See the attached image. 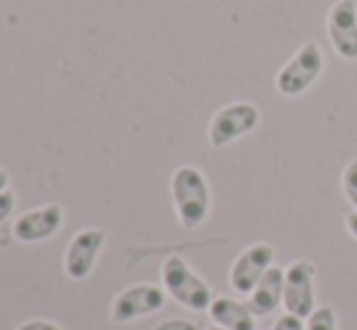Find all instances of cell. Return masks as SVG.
Here are the masks:
<instances>
[{
  "label": "cell",
  "instance_id": "obj_13",
  "mask_svg": "<svg viewBox=\"0 0 357 330\" xmlns=\"http://www.w3.org/2000/svg\"><path fill=\"white\" fill-rule=\"evenodd\" d=\"M306 330H338L335 328V311L331 306H321L306 318Z\"/></svg>",
  "mask_w": 357,
  "mask_h": 330
},
{
  "label": "cell",
  "instance_id": "obj_17",
  "mask_svg": "<svg viewBox=\"0 0 357 330\" xmlns=\"http://www.w3.org/2000/svg\"><path fill=\"white\" fill-rule=\"evenodd\" d=\"M153 330H202V328L192 321H185V318H170V321L158 323Z\"/></svg>",
  "mask_w": 357,
  "mask_h": 330
},
{
  "label": "cell",
  "instance_id": "obj_8",
  "mask_svg": "<svg viewBox=\"0 0 357 330\" xmlns=\"http://www.w3.org/2000/svg\"><path fill=\"white\" fill-rule=\"evenodd\" d=\"M331 47L343 61H357V3L355 0H338L331 5L326 19Z\"/></svg>",
  "mask_w": 357,
  "mask_h": 330
},
{
  "label": "cell",
  "instance_id": "obj_15",
  "mask_svg": "<svg viewBox=\"0 0 357 330\" xmlns=\"http://www.w3.org/2000/svg\"><path fill=\"white\" fill-rule=\"evenodd\" d=\"M15 207H17V197H15L13 189H5V192H0V223H3L5 219L13 217Z\"/></svg>",
  "mask_w": 357,
  "mask_h": 330
},
{
  "label": "cell",
  "instance_id": "obj_5",
  "mask_svg": "<svg viewBox=\"0 0 357 330\" xmlns=\"http://www.w3.org/2000/svg\"><path fill=\"white\" fill-rule=\"evenodd\" d=\"M107 243V233L98 226L80 228L68 241L66 253H63V272L73 282H85L93 274L98 258Z\"/></svg>",
  "mask_w": 357,
  "mask_h": 330
},
{
  "label": "cell",
  "instance_id": "obj_4",
  "mask_svg": "<svg viewBox=\"0 0 357 330\" xmlns=\"http://www.w3.org/2000/svg\"><path fill=\"white\" fill-rule=\"evenodd\" d=\"M260 124V109L253 102H231L221 107L212 117L207 129L209 143L214 148H224L250 134Z\"/></svg>",
  "mask_w": 357,
  "mask_h": 330
},
{
  "label": "cell",
  "instance_id": "obj_6",
  "mask_svg": "<svg viewBox=\"0 0 357 330\" xmlns=\"http://www.w3.org/2000/svg\"><path fill=\"white\" fill-rule=\"evenodd\" d=\"M165 306V289L155 287V284H132V287L122 289L117 297L112 299L109 306V316L114 323L124 326V323H134L139 318H146L151 313H158Z\"/></svg>",
  "mask_w": 357,
  "mask_h": 330
},
{
  "label": "cell",
  "instance_id": "obj_11",
  "mask_svg": "<svg viewBox=\"0 0 357 330\" xmlns=\"http://www.w3.org/2000/svg\"><path fill=\"white\" fill-rule=\"evenodd\" d=\"M248 308L253 311V316H270L275 308L282 304L284 297V269L270 267L263 274L255 289L248 294Z\"/></svg>",
  "mask_w": 357,
  "mask_h": 330
},
{
  "label": "cell",
  "instance_id": "obj_21",
  "mask_svg": "<svg viewBox=\"0 0 357 330\" xmlns=\"http://www.w3.org/2000/svg\"><path fill=\"white\" fill-rule=\"evenodd\" d=\"M207 330H226V328H221V326H212V328H207Z\"/></svg>",
  "mask_w": 357,
  "mask_h": 330
},
{
  "label": "cell",
  "instance_id": "obj_1",
  "mask_svg": "<svg viewBox=\"0 0 357 330\" xmlns=\"http://www.w3.org/2000/svg\"><path fill=\"white\" fill-rule=\"evenodd\" d=\"M170 197H173L175 217L183 228L192 231L207 221L212 192H209V182L199 168L180 165L170 178Z\"/></svg>",
  "mask_w": 357,
  "mask_h": 330
},
{
  "label": "cell",
  "instance_id": "obj_14",
  "mask_svg": "<svg viewBox=\"0 0 357 330\" xmlns=\"http://www.w3.org/2000/svg\"><path fill=\"white\" fill-rule=\"evenodd\" d=\"M340 182H343V192H345V197H348V202L357 209V158L345 165L343 180H340Z\"/></svg>",
  "mask_w": 357,
  "mask_h": 330
},
{
  "label": "cell",
  "instance_id": "obj_16",
  "mask_svg": "<svg viewBox=\"0 0 357 330\" xmlns=\"http://www.w3.org/2000/svg\"><path fill=\"white\" fill-rule=\"evenodd\" d=\"M273 330H306V323H304V318H299V316L282 313V316L278 318V323H275Z\"/></svg>",
  "mask_w": 357,
  "mask_h": 330
},
{
  "label": "cell",
  "instance_id": "obj_10",
  "mask_svg": "<svg viewBox=\"0 0 357 330\" xmlns=\"http://www.w3.org/2000/svg\"><path fill=\"white\" fill-rule=\"evenodd\" d=\"M275 248L270 243H253L236 258L231 267V287L238 294H250L255 284L263 279V274L273 267Z\"/></svg>",
  "mask_w": 357,
  "mask_h": 330
},
{
  "label": "cell",
  "instance_id": "obj_19",
  "mask_svg": "<svg viewBox=\"0 0 357 330\" xmlns=\"http://www.w3.org/2000/svg\"><path fill=\"white\" fill-rule=\"evenodd\" d=\"M345 226H348V233L353 238H357V209L353 214H348V219H345Z\"/></svg>",
  "mask_w": 357,
  "mask_h": 330
},
{
  "label": "cell",
  "instance_id": "obj_9",
  "mask_svg": "<svg viewBox=\"0 0 357 330\" xmlns=\"http://www.w3.org/2000/svg\"><path fill=\"white\" fill-rule=\"evenodd\" d=\"M63 226V209L61 204H42L37 209L20 214L13 223V236L20 243H44L54 238Z\"/></svg>",
  "mask_w": 357,
  "mask_h": 330
},
{
  "label": "cell",
  "instance_id": "obj_12",
  "mask_svg": "<svg viewBox=\"0 0 357 330\" xmlns=\"http://www.w3.org/2000/svg\"><path fill=\"white\" fill-rule=\"evenodd\" d=\"M209 316L216 326L226 330H255V316L248 304H238L236 299L219 297L209 306Z\"/></svg>",
  "mask_w": 357,
  "mask_h": 330
},
{
  "label": "cell",
  "instance_id": "obj_2",
  "mask_svg": "<svg viewBox=\"0 0 357 330\" xmlns=\"http://www.w3.org/2000/svg\"><path fill=\"white\" fill-rule=\"evenodd\" d=\"M160 282H163L165 294H170L173 301H178L190 311H209L214 301L209 284L180 255L165 258L163 267H160Z\"/></svg>",
  "mask_w": 357,
  "mask_h": 330
},
{
  "label": "cell",
  "instance_id": "obj_3",
  "mask_svg": "<svg viewBox=\"0 0 357 330\" xmlns=\"http://www.w3.org/2000/svg\"><path fill=\"white\" fill-rule=\"evenodd\" d=\"M324 52L316 42H304L275 76V88L284 97H299L324 73Z\"/></svg>",
  "mask_w": 357,
  "mask_h": 330
},
{
  "label": "cell",
  "instance_id": "obj_20",
  "mask_svg": "<svg viewBox=\"0 0 357 330\" xmlns=\"http://www.w3.org/2000/svg\"><path fill=\"white\" fill-rule=\"evenodd\" d=\"M8 187H10V175H8V170L0 168V192H5Z\"/></svg>",
  "mask_w": 357,
  "mask_h": 330
},
{
  "label": "cell",
  "instance_id": "obj_7",
  "mask_svg": "<svg viewBox=\"0 0 357 330\" xmlns=\"http://www.w3.org/2000/svg\"><path fill=\"white\" fill-rule=\"evenodd\" d=\"M282 306L287 313L299 318H309L316 311L314 292V265L309 260H296L284 269V297Z\"/></svg>",
  "mask_w": 357,
  "mask_h": 330
},
{
  "label": "cell",
  "instance_id": "obj_18",
  "mask_svg": "<svg viewBox=\"0 0 357 330\" xmlns=\"http://www.w3.org/2000/svg\"><path fill=\"white\" fill-rule=\"evenodd\" d=\"M15 330H63L59 323L54 321H47V318H34V321H24L20 323Z\"/></svg>",
  "mask_w": 357,
  "mask_h": 330
}]
</instances>
